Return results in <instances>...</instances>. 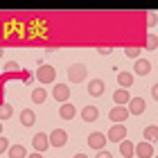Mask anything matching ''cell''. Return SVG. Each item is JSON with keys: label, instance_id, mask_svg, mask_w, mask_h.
Wrapping results in <instances>:
<instances>
[{"label": "cell", "instance_id": "1", "mask_svg": "<svg viewBox=\"0 0 158 158\" xmlns=\"http://www.w3.org/2000/svg\"><path fill=\"white\" fill-rule=\"evenodd\" d=\"M36 79L41 84H52L56 79V70L50 66V63H43V66H39V70H36Z\"/></svg>", "mask_w": 158, "mask_h": 158}, {"label": "cell", "instance_id": "2", "mask_svg": "<svg viewBox=\"0 0 158 158\" xmlns=\"http://www.w3.org/2000/svg\"><path fill=\"white\" fill-rule=\"evenodd\" d=\"M86 77H88V70H86L84 63H75V66H70V68H68V79H70L73 84L84 81Z\"/></svg>", "mask_w": 158, "mask_h": 158}, {"label": "cell", "instance_id": "3", "mask_svg": "<svg viewBox=\"0 0 158 158\" xmlns=\"http://www.w3.org/2000/svg\"><path fill=\"white\" fill-rule=\"evenodd\" d=\"M52 97L56 99V102H61V104H68V97H70L68 84H54L52 86Z\"/></svg>", "mask_w": 158, "mask_h": 158}, {"label": "cell", "instance_id": "4", "mask_svg": "<svg viewBox=\"0 0 158 158\" xmlns=\"http://www.w3.org/2000/svg\"><path fill=\"white\" fill-rule=\"evenodd\" d=\"M127 127L124 124H113L111 127V131L109 135H106V140H111V142H122V140H127Z\"/></svg>", "mask_w": 158, "mask_h": 158}, {"label": "cell", "instance_id": "5", "mask_svg": "<svg viewBox=\"0 0 158 158\" xmlns=\"http://www.w3.org/2000/svg\"><path fill=\"white\" fill-rule=\"evenodd\" d=\"M86 142H88L90 149H97V152H102V149L106 147V135L99 133V131H95V133H90L88 138H86Z\"/></svg>", "mask_w": 158, "mask_h": 158}, {"label": "cell", "instance_id": "6", "mask_svg": "<svg viewBox=\"0 0 158 158\" xmlns=\"http://www.w3.org/2000/svg\"><path fill=\"white\" fill-rule=\"evenodd\" d=\"M129 115H142L145 113V109H147V102L142 97H131V102H129Z\"/></svg>", "mask_w": 158, "mask_h": 158}, {"label": "cell", "instance_id": "7", "mask_svg": "<svg viewBox=\"0 0 158 158\" xmlns=\"http://www.w3.org/2000/svg\"><path fill=\"white\" fill-rule=\"evenodd\" d=\"M48 140H50V145H52V147H63L68 142V133L63 131V129H54V131L48 135Z\"/></svg>", "mask_w": 158, "mask_h": 158}, {"label": "cell", "instance_id": "8", "mask_svg": "<svg viewBox=\"0 0 158 158\" xmlns=\"http://www.w3.org/2000/svg\"><path fill=\"white\" fill-rule=\"evenodd\" d=\"M109 118H111V122H115V124H122V122L129 118V109L127 106H115V109H111Z\"/></svg>", "mask_w": 158, "mask_h": 158}, {"label": "cell", "instance_id": "9", "mask_svg": "<svg viewBox=\"0 0 158 158\" xmlns=\"http://www.w3.org/2000/svg\"><path fill=\"white\" fill-rule=\"evenodd\" d=\"M32 145H34V152H45V149L50 147V140H48V133H36L32 138Z\"/></svg>", "mask_w": 158, "mask_h": 158}, {"label": "cell", "instance_id": "10", "mask_svg": "<svg viewBox=\"0 0 158 158\" xmlns=\"http://www.w3.org/2000/svg\"><path fill=\"white\" fill-rule=\"evenodd\" d=\"M135 156L138 158H152L154 156V147H152V142H138L135 145Z\"/></svg>", "mask_w": 158, "mask_h": 158}, {"label": "cell", "instance_id": "11", "mask_svg": "<svg viewBox=\"0 0 158 158\" xmlns=\"http://www.w3.org/2000/svg\"><path fill=\"white\" fill-rule=\"evenodd\" d=\"M113 99H115L118 106H129V102H131V95H129L127 88H118L115 93H113Z\"/></svg>", "mask_w": 158, "mask_h": 158}, {"label": "cell", "instance_id": "12", "mask_svg": "<svg viewBox=\"0 0 158 158\" xmlns=\"http://www.w3.org/2000/svg\"><path fill=\"white\" fill-rule=\"evenodd\" d=\"M104 88L106 86H104L102 79H90L88 81V95H93V97H99L104 93Z\"/></svg>", "mask_w": 158, "mask_h": 158}, {"label": "cell", "instance_id": "13", "mask_svg": "<svg viewBox=\"0 0 158 158\" xmlns=\"http://www.w3.org/2000/svg\"><path fill=\"white\" fill-rule=\"evenodd\" d=\"M133 73H135V75H140V77L149 75V73H152V63L145 61V59H138V61H135V66H133Z\"/></svg>", "mask_w": 158, "mask_h": 158}, {"label": "cell", "instance_id": "14", "mask_svg": "<svg viewBox=\"0 0 158 158\" xmlns=\"http://www.w3.org/2000/svg\"><path fill=\"white\" fill-rule=\"evenodd\" d=\"M118 84H120V88H127V90H129V88L133 86V75L122 70V73H118Z\"/></svg>", "mask_w": 158, "mask_h": 158}, {"label": "cell", "instance_id": "15", "mask_svg": "<svg viewBox=\"0 0 158 158\" xmlns=\"http://www.w3.org/2000/svg\"><path fill=\"white\" fill-rule=\"evenodd\" d=\"M120 154L124 156V158L135 156V145H133L131 140H122V142H120Z\"/></svg>", "mask_w": 158, "mask_h": 158}, {"label": "cell", "instance_id": "16", "mask_svg": "<svg viewBox=\"0 0 158 158\" xmlns=\"http://www.w3.org/2000/svg\"><path fill=\"white\" fill-rule=\"evenodd\" d=\"M97 115H99L97 106H84V109H81V118H84L86 122H95Z\"/></svg>", "mask_w": 158, "mask_h": 158}, {"label": "cell", "instance_id": "17", "mask_svg": "<svg viewBox=\"0 0 158 158\" xmlns=\"http://www.w3.org/2000/svg\"><path fill=\"white\" fill-rule=\"evenodd\" d=\"M34 122H36V115H34L32 109H25L20 113V124L23 127H34Z\"/></svg>", "mask_w": 158, "mask_h": 158}, {"label": "cell", "instance_id": "18", "mask_svg": "<svg viewBox=\"0 0 158 158\" xmlns=\"http://www.w3.org/2000/svg\"><path fill=\"white\" fill-rule=\"evenodd\" d=\"M59 115L63 118V120H73L75 115H77V109L73 104H61V109H59Z\"/></svg>", "mask_w": 158, "mask_h": 158}, {"label": "cell", "instance_id": "19", "mask_svg": "<svg viewBox=\"0 0 158 158\" xmlns=\"http://www.w3.org/2000/svg\"><path fill=\"white\" fill-rule=\"evenodd\" d=\"M9 158H27V152L23 145H9Z\"/></svg>", "mask_w": 158, "mask_h": 158}, {"label": "cell", "instance_id": "20", "mask_svg": "<svg viewBox=\"0 0 158 158\" xmlns=\"http://www.w3.org/2000/svg\"><path fill=\"white\" fill-rule=\"evenodd\" d=\"M158 140V127L156 124H149L145 129V142H156Z\"/></svg>", "mask_w": 158, "mask_h": 158}, {"label": "cell", "instance_id": "21", "mask_svg": "<svg viewBox=\"0 0 158 158\" xmlns=\"http://www.w3.org/2000/svg\"><path fill=\"white\" fill-rule=\"evenodd\" d=\"M45 97H48L45 88H34L32 90V102L34 104H43V102H45Z\"/></svg>", "mask_w": 158, "mask_h": 158}, {"label": "cell", "instance_id": "22", "mask_svg": "<svg viewBox=\"0 0 158 158\" xmlns=\"http://www.w3.org/2000/svg\"><path fill=\"white\" fill-rule=\"evenodd\" d=\"M14 115V106L11 104H0V122L2 120H9Z\"/></svg>", "mask_w": 158, "mask_h": 158}, {"label": "cell", "instance_id": "23", "mask_svg": "<svg viewBox=\"0 0 158 158\" xmlns=\"http://www.w3.org/2000/svg\"><path fill=\"white\" fill-rule=\"evenodd\" d=\"M145 48H147V50H156V48H158V36H156V34H147Z\"/></svg>", "mask_w": 158, "mask_h": 158}, {"label": "cell", "instance_id": "24", "mask_svg": "<svg viewBox=\"0 0 158 158\" xmlns=\"http://www.w3.org/2000/svg\"><path fill=\"white\" fill-rule=\"evenodd\" d=\"M140 52H142V48H127V50H124V54L131 56V59H138Z\"/></svg>", "mask_w": 158, "mask_h": 158}, {"label": "cell", "instance_id": "25", "mask_svg": "<svg viewBox=\"0 0 158 158\" xmlns=\"http://www.w3.org/2000/svg\"><path fill=\"white\" fill-rule=\"evenodd\" d=\"M5 70H7V73H16V70H20V66L16 61H7L5 63Z\"/></svg>", "mask_w": 158, "mask_h": 158}, {"label": "cell", "instance_id": "26", "mask_svg": "<svg viewBox=\"0 0 158 158\" xmlns=\"http://www.w3.org/2000/svg\"><path fill=\"white\" fill-rule=\"evenodd\" d=\"M2 152H9V140H7L5 135L0 138V154H2Z\"/></svg>", "mask_w": 158, "mask_h": 158}, {"label": "cell", "instance_id": "27", "mask_svg": "<svg viewBox=\"0 0 158 158\" xmlns=\"http://www.w3.org/2000/svg\"><path fill=\"white\" fill-rule=\"evenodd\" d=\"M95 158H113V156H111V152H104V149H102V152L95 154Z\"/></svg>", "mask_w": 158, "mask_h": 158}, {"label": "cell", "instance_id": "28", "mask_svg": "<svg viewBox=\"0 0 158 158\" xmlns=\"http://www.w3.org/2000/svg\"><path fill=\"white\" fill-rule=\"evenodd\" d=\"M152 97L158 102V84H154V86H152Z\"/></svg>", "mask_w": 158, "mask_h": 158}, {"label": "cell", "instance_id": "29", "mask_svg": "<svg viewBox=\"0 0 158 158\" xmlns=\"http://www.w3.org/2000/svg\"><path fill=\"white\" fill-rule=\"evenodd\" d=\"M27 158H43V154H39V152H34V154H27Z\"/></svg>", "mask_w": 158, "mask_h": 158}, {"label": "cell", "instance_id": "30", "mask_svg": "<svg viewBox=\"0 0 158 158\" xmlns=\"http://www.w3.org/2000/svg\"><path fill=\"white\" fill-rule=\"evenodd\" d=\"M73 158H88V156H86V154H75Z\"/></svg>", "mask_w": 158, "mask_h": 158}, {"label": "cell", "instance_id": "31", "mask_svg": "<svg viewBox=\"0 0 158 158\" xmlns=\"http://www.w3.org/2000/svg\"><path fill=\"white\" fill-rule=\"evenodd\" d=\"M0 138H2V122H0Z\"/></svg>", "mask_w": 158, "mask_h": 158}, {"label": "cell", "instance_id": "32", "mask_svg": "<svg viewBox=\"0 0 158 158\" xmlns=\"http://www.w3.org/2000/svg\"><path fill=\"white\" fill-rule=\"evenodd\" d=\"M0 56H2V50H0Z\"/></svg>", "mask_w": 158, "mask_h": 158}, {"label": "cell", "instance_id": "33", "mask_svg": "<svg viewBox=\"0 0 158 158\" xmlns=\"http://www.w3.org/2000/svg\"><path fill=\"white\" fill-rule=\"evenodd\" d=\"M156 158H158V156H156Z\"/></svg>", "mask_w": 158, "mask_h": 158}]
</instances>
